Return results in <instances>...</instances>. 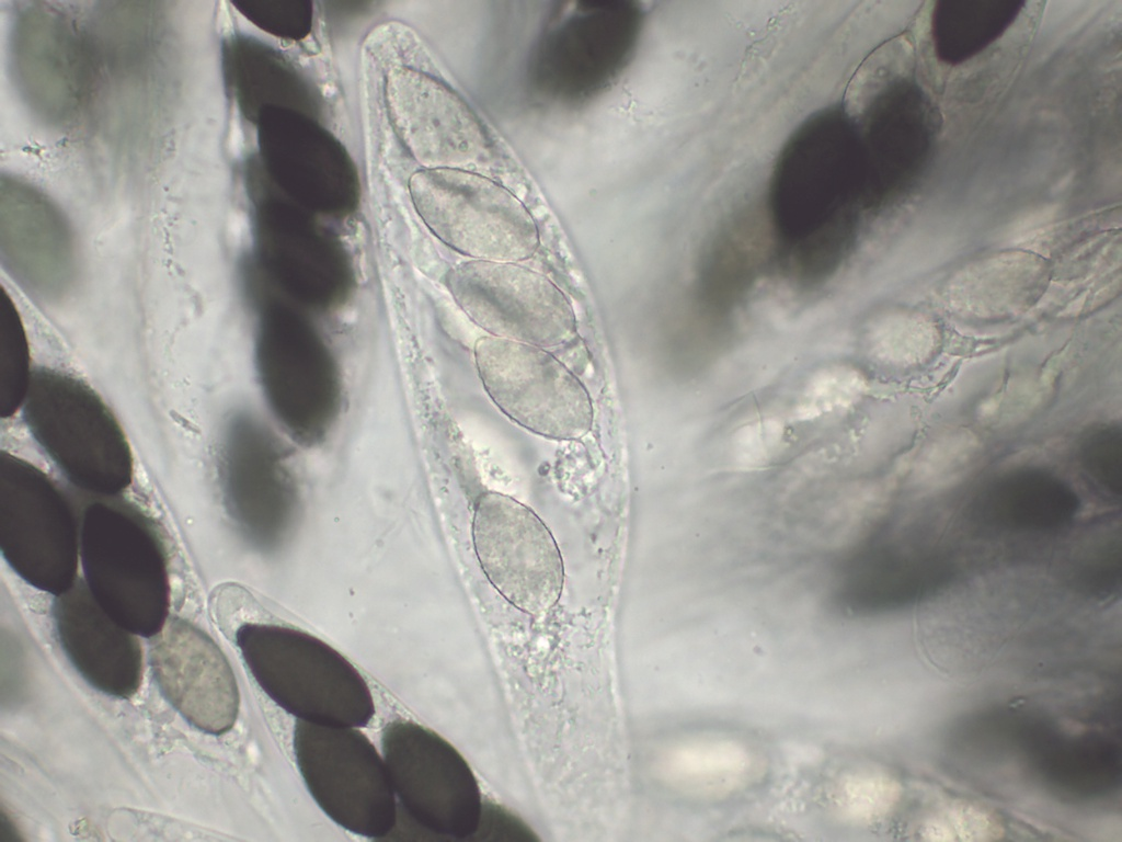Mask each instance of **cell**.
Listing matches in <instances>:
<instances>
[{
    "label": "cell",
    "mask_w": 1122,
    "mask_h": 842,
    "mask_svg": "<svg viewBox=\"0 0 1122 842\" xmlns=\"http://www.w3.org/2000/svg\"><path fill=\"white\" fill-rule=\"evenodd\" d=\"M0 414L10 418L23 405L32 372L24 326L4 291L0 299Z\"/></svg>",
    "instance_id": "cell-17"
},
{
    "label": "cell",
    "mask_w": 1122,
    "mask_h": 842,
    "mask_svg": "<svg viewBox=\"0 0 1122 842\" xmlns=\"http://www.w3.org/2000/svg\"><path fill=\"white\" fill-rule=\"evenodd\" d=\"M220 483L229 516L259 548L277 546L293 523L296 490L277 451L244 420H234L220 451Z\"/></svg>",
    "instance_id": "cell-14"
},
{
    "label": "cell",
    "mask_w": 1122,
    "mask_h": 842,
    "mask_svg": "<svg viewBox=\"0 0 1122 842\" xmlns=\"http://www.w3.org/2000/svg\"><path fill=\"white\" fill-rule=\"evenodd\" d=\"M80 526L70 500L42 469L0 453V549L31 587L54 596L78 577Z\"/></svg>",
    "instance_id": "cell-6"
},
{
    "label": "cell",
    "mask_w": 1122,
    "mask_h": 842,
    "mask_svg": "<svg viewBox=\"0 0 1122 842\" xmlns=\"http://www.w3.org/2000/svg\"><path fill=\"white\" fill-rule=\"evenodd\" d=\"M917 833L932 841L992 840L1001 833V827L991 812L978 806L950 801L930 811Z\"/></svg>",
    "instance_id": "cell-18"
},
{
    "label": "cell",
    "mask_w": 1122,
    "mask_h": 842,
    "mask_svg": "<svg viewBox=\"0 0 1122 842\" xmlns=\"http://www.w3.org/2000/svg\"><path fill=\"white\" fill-rule=\"evenodd\" d=\"M236 644L262 691L298 720L364 728L374 718V697L363 675L313 635L245 623L236 630Z\"/></svg>",
    "instance_id": "cell-3"
},
{
    "label": "cell",
    "mask_w": 1122,
    "mask_h": 842,
    "mask_svg": "<svg viewBox=\"0 0 1122 842\" xmlns=\"http://www.w3.org/2000/svg\"><path fill=\"white\" fill-rule=\"evenodd\" d=\"M859 149L850 117L831 107L805 121L777 158L770 220L780 253L800 274L828 277L850 253L861 185Z\"/></svg>",
    "instance_id": "cell-1"
},
{
    "label": "cell",
    "mask_w": 1122,
    "mask_h": 842,
    "mask_svg": "<svg viewBox=\"0 0 1122 842\" xmlns=\"http://www.w3.org/2000/svg\"><path fill=\"white\" fill-rule=\"evenodd\" d=\"M22 416L38 446L78 489L108 497L131 485L134 459L123 428L83 380L46 367L32 371Z\"/></svg>",
    "instance_id": "cell-4"
},
{
    "label": "cell",
    "mask_w": 1122,
    "mask_h": 842,
    "mask_svg": "<svg viewBox=\"0 0 1122 842\" xmlns=\"http://www.w3.org/2000/svg\"><path fill=\"white\" fill-rule=\"evenodd\" d=\"M293 749L308 792L334 823L368 839L389 834L398 800L382 754L359 728L297 719Z\"/></svg>",
    "instance_id": "cell-7"
},
{
    "label": "cell",
    "mask_w": 1122,
    "mask_h": 842,
    "mask_svg": "<svg viewBox=\"0 0 1122 842\" xmlns=\"http://www.w3.org/2000/svg\"><path fill=\"white\" fill-rule=\"evenodd\" d=\"M94 497L81 514L83 580L113 621L150 639L164 627L170 610V562L162 531L123 494Z\"/></svg>",
    "instance_id": "cell-2"
},
{
    "label": "cell",
    "mask_w": 1122,
    "mask_h": 842,
    "mask_svg": "<svg viewBox=\"0 0 1122 842\" xmlns=\"http://www.w3.org/2000/svg\"><path fill=\"white\" fill-rule=\"evenodd\" d=\"M385 98L393 129L423 169L470 170L492 156L480 121L446 84L409 67L392 68Z\"/></svg>",
    "instance_id": "cell-12"
},
{
    "label": "cell",
    "mask_w": 1122,
    "mask_h": 842,
    "mask_svg": "<svg viewBox=\"0 0 1122 842\" xmlns=\"http://www.w3.org/2000/svg\"><path fill=\"white\" fill-rule=\"evenodd\" d=\"M380 741L398 804L439 841L471 840L484 800L459 751L432 729L403 719L389 721Z\"/></svg>",
    "instance_id": "cell-8"
},
{
    "label": "cell",
    "mask_w": 1122,
    "mask_h": 842,
    "mask_svg": "<svg viewBox=\"0 0 1122 842\" xmlns=\"http://www.w3.org/2000/svg\"><path fill=\"white\" fill-rule=\"evenodd\" d=\"M149 663L164 699L193 727L221 736L234 726L240 694L232 668L204 630L171 616L150 638Z\"/></svg>",
    "instance_id": "cell-13"
},
{
    "label": "cell",
    "mask_w": 1122,
    "mask_h": 842,
    "mask_svg": "<svg viewBox=\"0 0 1122 842\" xmlns=\"http://www.w3.org/2000/svg\"><path fill=\"white\" fill-rule=\"evenodd\" d=\"M53 619L62 651L90 686L121 699L138 692L144 664L137 635L102 610L83 578L55 596Z\"/></svg>",
    "instance_id": "cell-16"
},
{
    "label": "cell",
    "mask_w": 1122,
    "mask_h": 842,
    "mask_svg": "<svg viewBox=\"0 0 1122 842\" xmlns=\"http://www.w3.org/2000/svg\"><path fill=\"white\" fill-rule=\"evenodd\" d=\"M413 205L445 244L472 260L522 262L539 247L537 225L506 187L465 169H421L409 181Z\"/></svg>",
    "instance_id": "cell-5"
},
{
    "label": "cell",
    "mask_w": 1122,
    "mask_h": 842,
    "mask_svg": "<svg viewBox=\"0 0 1122 842\" xmlns=\"http://www.w3.org/2000/svg\"><path fill=\"white\" fill-rule=\"evenodd\" d=\"M1 257L9 274L35 296H64L77 275L71 230L62 214L41 193L9 184L2 192Z\"/></svg>",
    "instance_id": "cell-15"
},
{
    "label": "cell",
    "mask_w": 1122,
    "mask_h": 842,
    "mask_svg": "<svg viewBox=\"0 0 1122 842\" xmlns=\"http://www.w3.org/2000/svg\"><path fill=\"white\" fill-rule=\"evenodd\" d=\"M482 385L495 406L522 428L550 440H577L593 424L581 380L546 349L484 335L474 345Z\"/></svg>",
    "instance_id": "cell-9"
},
{
    "label": "cell",
    "mask_w": 1122,
    "mask_h": 842,
    "mask_svg": "<svg viewBox=\"0 0 1122 842\" xmlns=\"http://www.w3.org/2000/svg\"><path fill=\"white\" fill-rule=\"evenodd\" d=\"M472 535L479 564L493 585L516 606H550L563 582V562L546 524L528 507L499 492L478 499Z\"/></svg>",
    "instance_id": "cell-11"
},
{
    "label": "cell",
    "mask_w": 1122,
    "mask_h": 842,
    "mask_svg": "<svg viewBox=\"0 0 1122 842\" xmlns=\"http://www.w3.org/2000/svg\"><path fill=\"white\" fill-rule=\"evenodd\" d=\"M446 284L462 311L491 337L549 349L576 333L565 294L517 262L471 259L454 266Z\"/></svg>",
    "instance_id": "cell-10"
}]
</instances>
